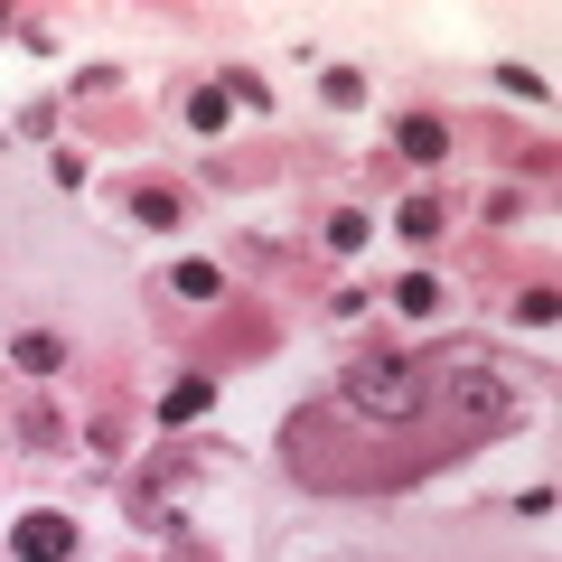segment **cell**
Returning <instances> with one entry per match:
<instances>
[{
    "label": "cell",
    "mask_w": 562,
    "mask_h": 562,
    "mask_svg": "<svg viewBox=\"0 0 562 562\" xmlns=\"http://www.w3.org/2000/svg\"><path fill=\"white\" fill-rule=\"evenodd\" d=\"M394 310H403V319H431V310H441V272H403L394 281Z\"/></svg>",
    "instance_id": "6"
},
{
    "label": "cell",
    "mask_w": 562,
    "mask_h": 562,
    "mask_svg": "<svg viewBox=\"0 0 562 562\" xmlns=\"http://www.w3.org/2000/svg\"><path fill=\"white\" fill-rule=\"evenodd\" d=\"M10 357H20L29 375H57V366H66V338H57V328H29V338L10 347Z\"/></svg>",
    "instance_id": "7"
},
{
    "label": "cell",
    "mask_w": 562,
    "mask_h": 562,
    "mask_svg": "<svg viewBox=\"0 0 562 562\" xmlns=\"http://www.w3.org/2000/svg\"><path fill=\"white\" fill-rule=\"evenodd\" d=\"M328 103H347V113L366 103V76H357V66H328Z\"/></svg>",
    "instance_id": "15"
},
{
    "label": "cell",
    "mask_w": 562,
    "mask_h": 562,
    "mask_svg": "<svg viewBox=\"0 0 562 562\" xmlns=\"http://www.w3.org/2000/svg\"><path fill=\"white\" fill-rule=\"evenodd\" d=\"M497 85H506V94H525V103H543V76H535V66H516V57L497 66Z\"/></svg>",
    "instance_id": "16"
},
{
    "label": "cell",
    "mask_w": 562,
    "mask_h": 562,
    "mask_svg": "<svg viewBox=\"0 0 562 562\" xmlns=\"http://www.w3.org/2000/svg\"><path fill=\"white\" fill-rule=\"evenodd\" d=\"M394 150H403V160H422V169L450 160V122H441V113H403V122H394Z\"/></svg>",
    "instance_id": "4"
},
{
    "label": "cell",
    "mask_w": 562,
    "mask_h": 562,
    "mask_svg": "<svg viewBox=\"0 0 562 562\" xmlns=\"http://www.w3.org/2000/svg\"><path fill=\"white\" fill-rule=\"evenodd\" d=\"M441 216H450L441 198H403V235H413V244H431V235H441Z\"/></svg>",
    "instance_id": "9"
},
{
    "label": "cell",
    "mask_w": 562,
    "mask_h": 562,
    "mask_svg": "<svg viewBox=\"0 0 562 562\" xmlns=\"http://www.w3.org/2000/svg\"><path fill=\"white\" fill-rule=\"evenodd\" d=\"M188 122H198V132H225V85H198V94H188Z\"/></svg>",
    "instance_id": "13"
},
{
    "label": "cell",
    "mask_w": 562,
    "mask_h": 562,
    "mask_svg": "<svg viewBox=\"0 0 562 562\" xmlns=\"http://www.w3.org/2000/svg\"><path fill=\"white\" fill-rule=\"evenodd\" d=\"M169 281H179L188 301H216V291H225V272H216V262H179V272H169Z\"/></svg>",
    "instance_id": "12"
},
{
    "label": "cell",
    "mask_w": 562,
    "mask_h": 562,
    "mask_svg": "<svg viewBox=\"0 0 562 562\" xmlns=\"http://www.w3.org/2000/svg\"><path fill=\"white\" fill-rule=\"evenodd\" d=\"M206 413H216V384H206V375H179V384L160 394V422H169V431H188V422H206Z\"/></svg>",
    "instance_id": "5"
},
{
    "label": "cell",
    "mask_w": 562,
    "mask_h": 562,
    "mask_svg": "<svg viewBox=\"0 0 562 562\" xmlns=\"http://www.w3.org/2000/svg\"><path fill=\"white\" fill-rule=\"evenodd\" d=\"M338 403L366 413V422H413L422 413V366L413 357H357L338 375Z\"/></svg>",
    "instance_id": "1"
},
{
    "label": "cell",
    "mask_w": 562,
    "mask_h": 562,
    "mask_svg": "<svg viewBox=\"0 0 562 562\" xmlns=\"http://www.w3.org/2000/svg\"><path fill=\"white\" fill-rule=\"evenodd\" d=\"M441 394L460 403V413H479V422H516V413H525V403L506 394L497 375H479V366H450V375H441Z\"/></svg>",
    "instance_id": "3"
},
{
    "label": "cell",
    "mask_w": 562,
    "mask_h": 562,
    "mask_svg": "<svg viewBox=\"0 0 562 562\" xmlns=\"http://www.w3.org/2000/svg\"><path fill=\"white\" fill-rule=\"evenodd\" d=\"M366 235H375V225H366L357 206H338V216H328V254H366Z\"/></svg>",
    "instance_id": "10"
},
{
    "label": "cell",
    "mask_w": 562,
    "mask_h": 562,
    "mask_svg": "<svg viewBox=\"0 0 562 562\" xmlns=\"http://www.w3.org/2000/svg\"><path fill=\"white\" fill-rule=\"evenodd\" d=\"M132 216H140V225H179V188H160V179L132 188Z\"/></svg>",
    "instance_id": "8"
},
{
    "label": "cell",
    "mask_w": 562,
    "mask_h": 562,
    "mask_svg": "<svg viewBox=\"0 0 562 562\" xmlns=\"http://www.w3.org/2000/svg\"><path fill=\"white\" fill-rule=\"evenodd\" d=\"M10 553H20V562H76V516H57V506L20 516V525H10Z\"/></svg>",
    "instance_id": "2"
},
{
    "label": "cell",
    "mask_w": 562,
    "mask_h": 562,
    "mask_svg": "<svg viewBox=\"0 0 562 562\" xmlns=\"http://www.w3.org/2000/svg\"><path fill=\"white\" fill-rule=\"evenodd\" d=\"M20 431H29L38 450H66V422H57V403H29V413H20Z\"/></svg>",
    "instance_id": "11"
},
{
    "label": "cell",
    "mask_w": 562,
    "mask_h": 562,
    "mask_svg": "<svg viewBox=\"0 0 562 562\" xmlns=\"http://www.w3.org/2000/svg\"><path fill=\"white\" fill-rule=\"evenodd\" d=\"M553 310H562V301H553V281H535V291L516 301V319H525V328H553Z\"/></svg>",
    "instance_id": "14"
}]
</instances>
